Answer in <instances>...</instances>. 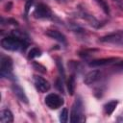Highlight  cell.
Instances as JSON below:
<instances>
[{
  "instance_id": "obj_1",
  "label": "cell",
  "mask_w": 123,
  "mask_h": 123,
  "mask_svg": "<svg viewBox=\"0 0 123 123\" xmlns=\"http://www.w3.org/2000/svg\"><path fill=\"white\" fill-rule=\"evenodd\" d=\"M29 45L28 40L22 39L15 36H8L1 39V46L9 51H22L24 52Z\"/></svg>"
},
{
  "instance_id": "obj_2",
  "label": "cell",
  "mask_w": 123,
  "mask_h": 123,
  "mask_svg": "<svg viewBox=\"0 0 123 123\" xmlns=\"http://www.w3.org/2000/svg\"><path fill=\"white\" fill-rule=\"evenodd\" d=\"M83 121H85L84 105H83L82 99L80 97H77L72 105V108H71L70 122L77 123V122H83Z\"/></svg>"
},
{
  "instance_id": "obj_3",
  "label": "cell",
  "mask_w": 123,
  "mask_h": 123,
  "mask_svg": "<svg viewBox=\"0 0 123 123\" xmlns=\"http://www.w3.org/2000/svg\"><path fill=\"white\" fill-rule=\"evenodd\" d=\"M0 75L3 78L9 79L11 81L15 80V76L12 72V61L10 57L2 56L0 62Z\"/></svg>"
},
{
  "instance_id": "obj_4",
  "label": "cell",
  "mask_w": 123,
  "mask_h": 123,
  "mask_svg": "<svg viewBox=\"0 0 123 123\" xmlns=\"http://www.w3.org/2000/svg\"><path fill=\"white\" fill-rule=\"evenodd\" d=\"M33 15L34 17L38 19H52L54 16L51 9L43 3H39L37 5L33 12Z\"/></svg>"
},
{
  "instance_id": "obj_5",
  "label": "cell",
  "mask_w": 123,
  "mask_h": 123,
  "mask_svg": "<svg viewBox=\"0 0 123 123\" xmlns=\"http://www.w3.org/2000/svg\"><path fill=\"white\" fill-rule=\"evenodd\" d=\"M44 103L46 104V106L51 109V110H57L59 108H61L64 101L62 98V96H60L57 93H49L45 96L44 98Z\"/></svg>"
},
{
  "instance_id": "obj_6",
  "label": "cell",
  "mask_w": 123,
  "mask_h": 123,
  "mask_svg": "<svg viewBox=\"0 0 123 123\" xmlns=\"http://www.w3.org/2000/svg\"><path fill=\"white\" fill-rule=\"evenodd\" d=\"M100 41L105 43H111V44L123 46V31L106 35L100 38Z\"/></svg>"
},
{
  "instance_id": "obj_7",
  "label": "cell",
  "mask_w": 123,
  "mask_h": 123,
  "mask_svg": "<svg viewBox=\"0 0 123 123\" xmlns=\"http://www.w3.org/2000/svg\"><path fill=\"white\" fill-rule=\"evenodd\" d=\"M33 81H34V85H35L37 91H39L41 93H44V92H47L50 89V86H51L50 83L46 79H44L43 77L34 76Z\"/></svg>"
},
{
  "instance_id": "obj_8",
  "label": "cell",
  "mask_w": 123,
  "mask_h": 123,
  "mask_svg": "<svg viewBox=\"0 0 123 123\" xmlns=\"http://www.w3.org/2000/svg\"><path fill=\"white\" fill-rule=\"evenodd\" d=\"M119 58H102V59H97V60H92L88 62V65L90 67H100V66H106V65H111L114 62H116Z\"/></svg>"
},
{
  "instance_id": "obj_9",
  "label": "cell",
  "mask_w": 123,
  "mask_h": 123,
  "mask_svg": "<svg viewBox=\"0 0 123 123\" xmlns=\"http://www.w3.org/2000/svg\"><path fill=\"white\" fill-rule=\"evenodd\" d=\"M101 77H102V72L100 70H92V71H89L85 76L84 83L87 86H90L98 82L101 79Z\"/></svg>"
},
{
  "instance_id": "obj_10",
  "label": "cell",
  "mask_w": 123,
  "mask_h": 123,
  "mask_svg": "<svg viewBox=\"0 0 123 123\" xmlns=\"http://www.w3.org/2000/svg\"><path fill=\"white\" fill-rule=\"evenodd\" d=\"M45 35L47 37H51V38H53V39L61 42L63 45H66L67 44L65 36L62 33H61L60 31H58V30H55V29H53V30H47L46 33H45Z\"/></svg>"
},
{
  "instance_id": "obj_11",
  "label": "cell",
  "mask_w": 123,
  "mask_h": 123,
  "mask_svg": "<svg viewBox=\"0 0 123 123\" xmlns=\"http://www.w3.org/2000/svg\"><path fill=\"white\" fill-rule=\"evenodd\" d=\"M12 90L13 94L17 97V99H18L19 101H21V102H23V103H25V104H28V98H27V96H26V94H25L23 88H22L19 85L13 84V85L12 86Z\"/></svg>"
},
{
  "instance_id": "obj_12",
  "label": "cell",
  "mask_w": 123,
  "mask_h": 123,
  "mask_svg": "<svg viewBox=\"0 0 123 123\" xmlns=\"http://www.w3.org/2000/svg\"><path fill=\"white\" fill-rule=\"evenodd\" d=\"M117 104H118V101L117 100H111L110 102H108L105 106H104V111H105V113L107 115H111L113 111L115 110V108L117 107Z\"/></svg>"
},
{
  "instance_id": "obj_13",
  "label": "cell",
  "mask_w": 123,
  "mask_h": 123,
  "mask_svg": "<svg viewBox=\"0 0 123 123\" xmlns=\"http://www.w3.org/2000/svg\"><path fill=\"white\" fill-rule=\"evenodd\" d=\"M1 122L2 123H10L13 121V115L10 110H3L1 112Z\"/></svg>"
},
{
  "instance_id": "obj_14",
  "label": "cell",
  "mask_w": 123,
  "mask_h": 123,
  "mask_svg": "<svg viewBox=\"0 0 123 123\" xmlns=\"http://www.w3.org/2000/svg\"><path fill=\"white\" fill-rule=\"evenodd\" d=\"M82 17L85 19V20H86L91 26H93V27H99V21L94 17V16H92V15H90V14H88V13H86V12H82Z\"/></svg>"
},
{
  "instance_id": "obj_15",
  "label": "cell",
  "mask_w": 123,
  "mask_h": 123,
  "mask_svg": "<svg viewBox=\"0 0 123 123\" xmlns=\"http://www.w3.org/2000/svg\"><path fill=\"white\" fill-rule=\"evenodd\" d=\"M67 89L70 95H73L75 92V75L72 74L67 80Z\"/></svg>"
},
{
  "instance_id": "obj_16",
  "label": "cell",
  "mask_w": 123,
  "mask_h": 123,
  "mask_svg": "<svg viewBox=\"0 0 123 123\" xmlns=\"http://www.w3.org/2000/svg\"><path fill=\"white\" fill-rule=\"evenodd\" d=\"M40 56H41V50L38 49L37 47L31 48V50L28 53V59H30V60L35 59V58H37V57H40Z\"/></svg>"
},
{
  "instance_id": "obj_17",
  "label": "cell",
  "mask_w": 123,
  "mask_h": 123,
  "mask_svg": "<svg viewBox=\"0 0 123 123\" xmlns=\"http://www.w3.org/2000/svg\"><path fill=\"white\" fill-rule=\"evenodd\" d=\"M94 1L100 6V8L104 11V12L106 14H110V8H109V5L106 0H94Z\"/></svg>"
},
{
  "instance_id": "obj_18",
  "label": "cell",
  "mask_w": 123,
  "mask_h": 123,
  "mask_svg": "<svg viewBox=\"0 0 123 123\" xmlns=\"http://www.w3.org/2000/svg\"><path fill=\"white\" fill-rule=\"evenodd\" d=\"M111 65L114 72H123V61L118 60L116 62H114Z\"/></svg>"
},
{
  "instance_id": "obj_19",
  "label": "cell",
  "mask_w": 123,
  "mask_h": 123,
  "mask_svg": "<svg viewBox=\"0 0 123 123\" xmlns=\"http://www.w3.org/2000/svg\"><path fill=\"white\" fill-rule=\"evenodd\" d=\"M67 120H68V111L66 108H64L60 113V121L62 123H65L67 122Z\"/></svg>"
},
{
  "instance_id": "obj_20",
  "label": "cell",
  "mask_w": 123,
  "mask_h": 123,
  "mask_svg": "<svg viewBox=\"0 0 123 123\" xmlns=\"http://www.w3.org/2000/svg\"><path fill=\"white\" fill-rule=\"evenodd\" d=\"M57 66L59 68V72H60L62 78L64 80L65 79V72H64V69H63V66H62V62L60 59H57Z\"/></svg>"
},
{
  "instance_id": "obj_21",
  "label": "cell",
  "mask_w": 123,
  "mask_h": 123,
  "mask_svg": "<svg viewBox=\"0 0 123 123\" xmlns=\"http://www.w3.org/2000/svg\"><path fill=\"white\" fill-rule=\"evenodd\" d=\"M56 87L60 90V91H62V92H63L64 91V89H63V79L61 77V78H58L57 80H56Z\"/></svg>"
},
{
  "instance_id": "obj_22",
  "label": "cell",
  "mask_w": 123,
  "mask_h": 123,
  "mask_svg": "<svg viewBox=\"0 0 123 123\" xmlns=\"http://www.w3.org/2000/svg\"><path fill=\"white\" fill-rule=\"evenodd\" d=\"M120 9H123V0H112Z\"/></svg>"
},
{
  "instance_id": "obj_23",
  "label": "cell",
  "mask_w": 123,
  "mask_h": 123,
  "mask_svg": "<svg viewBox=\"0 0 123 123\" xmlns=\"http://www.w3.org/2000/svg\"><path fill=\"white\" fill-rule=\"evenodd\" d=\"M117 121L118 122H123V117H118L117 118Z\"/></svg>"
},
{
  "instance_id": "obj_24",
  "label": "cell",
  "mask_w": 123,
  "mask_h": 123,
  "mask_svg": "<svg viewBox=\"0 0 123 123\" xmlns=\"http://www.w3.org/2000/svg\"><path fill=\"white\" fill-rule=\"evenodd\" d=\"M57 2H59V3H64L66 0H56Z\"/></svg>"
}]
</instances>
